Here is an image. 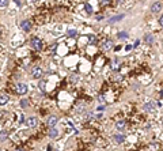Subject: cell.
Here are the masks:
<instances>
[{
  "mask_svg": "<svg viewBox=\"0 0 163 151\" xmlns=\"http://www.w3.org/2000/svg\"><path fill=\"white\" fill-rule=\"evenodd\" d=\"M8 101H10V97L7 94H2V95H0V106L8 104Z\"/></svg>",
  "mask_w": 163,
  "mask_h": 151,
  "instance_id": "12",
  "label": "cell"
},
{
  "mask_svg": "<svg viewBox=\"0 0 163 151\" xmlns=\"http://www.w3.org/2000/svg\"><path fill=\"white\" fill-rule=\"evenodd\" d=\"M121 19H124V15H117V16L110 18V19H109V23H116V22L121 21Z\"/></svg>",
  "mask_w": 163,
  "mask_h": 151,
  "instance_id": "14",
  "label": "cell"
},
{
  "mask_svg": "<svg viewBox=\"0 0 163 151\" xmlns=\"http://www.w3.org/2000/svg\"><path fill=\"white\" fill-rule=\"evenodd\" d=\"M58 136V131L54 128V127H50V129H49V137L54 139V137H57Z\"/></svg>",
  "mask_w": 163,
  "mask_h": 151,
  "instance_id": "13",
  "label": "cell"
},
{
  "mask_svg": "<svg viewBox=\"0 0 163 151\" xmlns=\"http://www.w3.org/2000/svg\"><path fill=\"white\" fill-rule=\"evenodd\" d=\"M94 118V114L93 113H87L86 116H84V120H86V121H88V120H93Z\"/></svg>",
  "mask_w": 163,
  "mask_h": 151,
  "instance_id": "20",
  "label": "cell"
},
{
  "mask_svg": "<svg viewBox=\"0 0 163 151\" xmlns=\"http://www.w3.org/2000/svg\"><path fill=\"white\" fill-rule=\"evenodd\" d=\"M96 110H98V112H103V110H105V105H103V106H102V105L98 106V109H96Z\"/></svg>",
  "mask_w": 163,
  "mask_h": 151,
  "instance_id": "26",
  "label": "cell"
},
{
  "mask_svg": "<svg viewBox=\"0 0 163 151\" xmlns=\"http://www.w3.org/2000/svg\"><path fill=\"white\" fill-rule=\"evenodd\" d=\"M84 7H86V10H87V12H93V8H91V5H90L88 3L84 5Z\"/></svg>",
  "mask_w": 163,
  "mask_h": 151,
  "instance_id": "24",
  "label": "cell"
},
{
  "mask_svg": "<svg viewBox=\"0 0 163 151\" xmlns=\"http://www.w3.org/2000/svg\"><path fill=\"white\" fill-rule=\"evenodd\" d=\"M144 40H146V42H147L148 45H151V44H152V42H154V37H152V35H151V34H147L146 37H144Z\"/></svg>",
  "mask_w": 163,
  "mask_h": 151,
  "instance_id": "17",
  "label": "cell"
},
{
  "mask_svg": "<svg viewBox=\"0 0 163 151\" xmlns=\"http://www.w3.org/2000/svg\"><path fill=\"white\" fill-rule=\"evenodd\" d=\"M101 3L103 5H106V4H109V0H101Z\"/></svg>",
  "mask_w": 163,
  "mask_h": 151,
  "instance_id": "27",
  "label": "cell"
},
{
  "mask_svg": "<svg viewBox=\"0 0 163 151\" xmlns=\"http://www.w3.org/2000/svg\"><path fill=\"white\" fill-rule=\"evenodd\" d=\"M158 102H155V101H148L146 105H144V110H147V112H155L156 109H158Z\"/></svg>",
  "mask_w": 163,
  "mask_h": 151,
  "instance_id": "2",
  "label": "cell"
},
{
  "mask_svg": "<svg viewBox=\"0 0 163 151\" xmlns=\"http://www.w3.org/2000/svg\"><path fill=\"white\" fill-rule=\"evenodd\" d=\"M139 44H140V41H139V40H136V42H135V44H133V46L136 48V46H139Z\"/></svg>",
  "mask_w": 163,
  "mask_h": 151,
  "instance_id": "29",
  "label": "cell"
},
{
  "mask_svg": "<svg viewBox=\"0 0 163 151\" xmlns=\"http://www.w3.org/2000/svg\"><path fill=\"white\" fill-rule=\"evenodd\" d=\"M21 106H22V108H27V106H29V101H27V99H22V101H21Z\"/></svg>",
  "mask_w": 163,
  "mask_h": 151,
  "instance_id": "21",
  "label": "cell"
},
{
  "mask_svg": "<svg viewBox=\"0 0 163 151\" xmlns=\"http://www.w3.org/2000/svg\"><path fill=\"white\" fill-rule=\"evenodd\" d=\"M113 41L112 40H106L105 42H103V45H102V49H103L105 52H107V51H110L112 48H113Z\"/></svg>",
  "mask_w": 163,
  "mask_h": 151,
  "instance_id": "8",
  "label": "cell"
},
{
  "mask_svg": "<svg viewBox=\"0 0 163 151\" xmlns=\"http://www.w3.org/2000/svg\"><path fill=\"white\" fill-rule=\"evenodd\" d=\"M90 41H91L93 44H96V37H94V35H91V37H90Z\"/></svg>",
  "mask_w": 163,
  "mask_h": 151,
  "instance_id": "25",
  "label": "cell"
},
{
  "mask_svg": "<svg viewBox=\"0 0 163 151\" xmlns=\"http://www.w3.org/2000/svg\"><path fill=\"white\" fill-rule=\"evenodd\" d=\"M160 10H162V2H155L152 4V7H151V11H152L154 14H158Z\"/></svg>",
  "mask_w": 163,
  "mask_h": 151,
  "instance_id": "7",
  "label": "cell"
},
{
  "mask_svg": "<svg viewBox=\"0 0 163 151\" xmlns=\"http://www.w3.org/2000/svg\"><path fill=\"white\" fill-rule=\"evenodd\" d=\"M57 123H58L57 116H49V117H48V120H46V124L49 125V127H54Z\"/></svg>",
  "mask_w": 163,
  "mask_h": 151,
  "instance_id": "6",
  "label": "cell"
},
{
  "mask_svg": "<svg viewBox=\"0 0 163 151\" xmlns=\"http://www.w3.org/2000/svg\"><path fill=\"white\" fill-rule=\"evenodd\" d=\"M113 140H114V143L121 144V143L125 140V136H124V135H120V134H116V135L113 136Z\"/></svg>",
  "mask_w": 163,
  "mask_h": 151,
  "instance_id": "10",
  "label": "cell"
},
{
  "mask_svg": "<svg viewBox=\"0 0 163 151\" xmlns=\"http://www.w3.org/2000/svg\"><path fill=\"white\" fill-rule=\"evenodd\" d=\"M15 91H16V94H19V95H25L29 91V86L26 83H16Z\"/></svg>",
  "mask_w": 163,
  "mask_h": 151,
  "instance_id": "1",
  "label": "cell"
},
{
  "mask_svg": "<svg viewBox=\"0 0 163 151\" xmlns=\"http://www.w3.org/2000/svg\"><path fill=\"white\" fill-rule=\"evenodd\" d=\"M37 124H38V120L35 117H29L26 120V125L29 127V128H34V127H37Z\"/></svg>",
  "mask_w": 163,
  "mask_h": 151,
  "instance_id": "5",
  "label": "cell"
},
{
  "mask_svg": "<svg viewBox=\"0 0 163 151\" xmlns=\"http://www.w3.org/2000/svg\"><path fill=\"white\" fill-rule=\"evenodd\" d=\"M31 45H33V48L35 51H41L42 49V41L40 38H37V37H34L31 40Z\"/></svg>",
  "mask_w": 163,
  "mask_h": 151,
  "instance_id": "3",
  "label": "cell"
},
{
  "mask_svg": "<svg viewBox=\"0 0 163 151\" xmlns=\"http://www.w3.org/2000/svg\"><path fill=\"white\" fill-rule=\"evenodd\" d=\"M2 116H3V113H2V112H0V117H2Z\"/></svg>",
  "mask_w": 163,
  "mask_h": 151,
  "instance_id": "32",
  "label": "cell"
},
{
  "mask_svg": "<svg viewBox=\"0 0 163 151\" xmlns=\"http://www.w3.org/2000/svg\"><path fill=\"white\" fill-rule=\"evenodd\" d=\"M21 27H22L23 32H30V30H31V23H30L29 21H23L21 23Z\"/></svg>",
  "mask_w": 163,
  "mask_h": 151,
  "instance_id": "9",
  "label": "cell"
},
{
  "mask_svg": "<svg viewBox=\"0 0 163 151\" xmlns=\"http://www.w3.org/2000/svg\"><path fill=\"white\" fill-rule=\"evenodd\" d=\"M45 86H46V83H45V80H42V79H40V82H38V87H40V90L42 93H45Z\"/></svg>",
  "mask_w": 163,
  "mask_h": 151,
  "instance_id": "15",
  "label": "cell"
},
{
  "mask_svg": "<svg viewBox=\"0 0 163 151\" xmlns=\"http://www.w3.org/2000/svg\"><path fill=\"white\" fill-rule=\"evenodd\" d=\"M76 30L75 29H72V30H69V32H68V35H69V37H75V35H76Z\"/></svg>",
  "mask_w": 163,
  "mask_h": 151,
  "instance_id": "22",
  "label": "cell"
},
{
  "mask_svg": "<svg viewBox=\"0 0 163 151\" xmlns=\"http://www.w3.org/2000/svg\"><path fill=\"white\" fill-rule=\"evenodd\" d=\"M7 137H8V132L7 131H0V140L4 142Z\"/></svg>",
  "mask_w": 163,
  "mask_h": 151,
  "instance_id": "16",
  "label": "cell"
},
{
  "mask_svg": "<svg viewBox=\"0 0 163 151\" xmlns=\"http://www.w3.org/2000/svg\"><path fill=\"white\" fill-rule=\"evenodd\" d=\"M113 79H114V80H116V82H120V80H121V79H122V76H121V75H120V74H117V75H114V78H113Z\"/></svg>",
  "mask_w": 163,
  "mask_h": 151,
  "instance_id": "23",
  "label": "cell"
},
{
  "mask_svg": "<svg viewBox=\"0 0 163 151\" xmlns=\"http://www.w3.org/2000/svg\"><path fill=\"white\" fill-rule=\"evenodd\" d=\"M31 75H33V78H35V79H40V78L42 76V70H41V67H33Z\"/></svg>",
  "mask_w": 163,
  "mask_h": 151,
  "instance_id": "4",
  "label": "cell"
},
{
  "mask_svg": "<svg viewBox=\"0 0 163 151\" xmlns=\"http://www.w3.org/2000/svg\"><path fill=\"white\" fill-rule=\"evenodd\" d=\"M14 3L18 5V7H19V5H21V0H14Z\"/></svg>",
  "mask_w": 163,
  "mask_h": 151,
  "instance_id": "28",
  "label": "cell"
},
{
  "mask_svg": "<svg viewBox=\"0 0 163 151\" xmlns=\"http://www.w3.org/2000/svg\"><path fill=\"white\" fill-rule=\"evenodd\" d=\"M117 37L120 40H126V38H128V33H126V32H120Z\"/></svg>",
  "mask_w": 163,
  "mask_h": 151,
  "instance_id": "18",
  "label": "cell"
},
{
  "mask_svg": "<svg viewBox=\"0 0 163 151\" xmlns=\"http://www.w3.org/2000/svg\"><path fill=\"white\" fill-rule=\"evenodd\" d=\"M8 5V0H0V8H4Z\"/></svg>",
  "mask_w": 163,
  "mask_h": 151,
  "instance_id": "19",
  "label": "cell"
},
{
  "mask_svg": "<svg viewBox=\"0 0 163 151\" xmlns=\"http://www.w3.org/2000/svg\"><path fill=\"white\" fill-rule=\"evenodd\" d=\"M125 127H126V121H125V120H118V121L116 123V128L118 131H122Z\"/></svg>",
  "mask_w": 163,
  "mask_h": 151,
  "instance_id": "11",
  "label": "cell"
},
{
  "mask_svg": "<svg viewBox=\"0 0 163 151\" xmlns=\"http://www.w3.org/2000/svg\"><path fill=\"white\" fill-rule=\"evenodd\" d=\"M31 2H33V3H37V2H38V0H31Z\"/></svg>",
  "mask_w": 163,
  "mask_h": 151,
  "instance_id": "31",
  "label": "cell"
},
{
  "mask_svg": "<svg viewBox=\"0 0 163 151\" xmlns=\"http://www.w3.org/2000/svg\"><path fill=\"white\" fill-rule=\"evenodd\" d=\"M159 23H160V26L163 27V15H162V18H160V19H159Z\"/></svg>",
  "mask_w": 163,
  "mask_h": 151,
  "instance_id": "30",
  "label": "cell"
}]
</instances>
